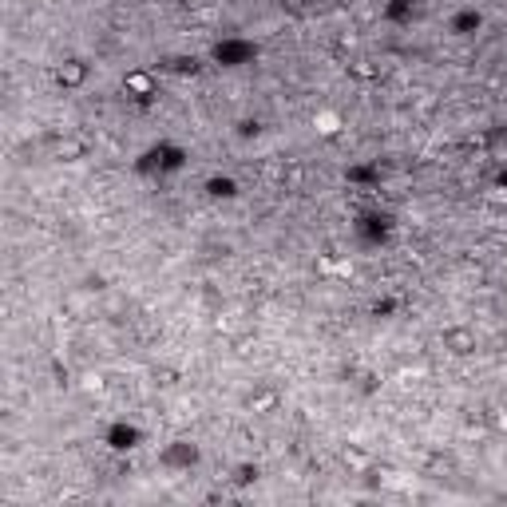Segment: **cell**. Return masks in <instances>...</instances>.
Here are the masks:
<instances>
[{
  "instance_id": "6da1fadb",
  "label": "cell",
  "mask_w": 507,
  "mask_h": 507,
  "mask_svg": "<svg viewBox=\"0 0 507 507\" xmlns=\"http://www.w3.org/2000/svg\"><path fill=\"white\" fill-rule=\"evenodd\" d=\"M444 341H448V349H452V353H472V349H475V337L468 329H448V337H444Z\"/></svg>"
}]
</instances>
